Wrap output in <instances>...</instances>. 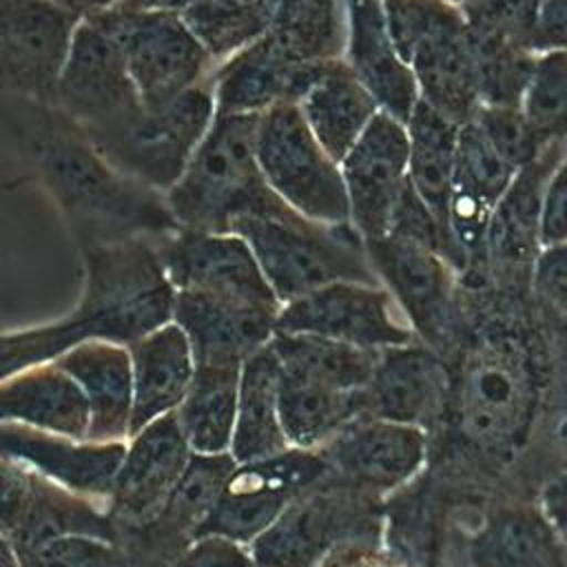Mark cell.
<instances>
[{
  "label": "cell",
  "instance_id": "cell-1",
  "mask_svg": "<svg viewBox=\"0 0 567 567\" xmlns=\"http://www.w3.org/2000/svg\"><path fill=\"white\" fill-rule=\"evenodd\" d=\"M84 292L60 321L0 334V381L102 339L131 346L173 321L175 288L146 237L84 244Z\"/></svg>",
  "mask_w": 567,
  "mask_h": 567
},
{
  "label": "cell",
  "instance_id": "cell-2",
  "mask_svg": "<svg viewBox=\"0 0 567 567\" xmlns=\"http://www.w3.org/2000/svg\"><path fill=\"white\" fill-rule=\"evenodd\" d=\"M543 388L536 337L518 321L489 319L452 372L447 414L474 452L509 461L532 432Z\"/></svg>",
  "mask_w": 567,
  "mask_h": 567
},
{
  "label": "cell",
  "instance_id": "cell-3",
  "mask_svg": "<svg viewBox=\"0 0 567 567\" xmlns=\"http://www.w3.org/2000/svg\"><path fill=\"white\" fill-rule=\"evenodd\" d=\"M31 153L84 244L159 239L179 230L166 195L115 171L58 109L42 106Z\"/></svg>",
  "mask_w": 567,
  "mask_h": 567
},
{
  "label": "cell",
  "instance_id": "cell-4",
  "mask_svg": "<svg viewBox=\"0 0 567 567\" xmlns=\"http://www.w3.org/2000/svg\"><path fill=\"white\" fill-rule=\"evenodd\" d=\"M259 115H219L193 151L182 177L166 193L179 228L233 233L241 217H279L290 208L257 164Z\"/></svg>",
  "mask_w": 567,
  "mask_h": 567
},
{
  "label": "cell",
  "instance_id": "cell-5",
  "mask_svg": "<svg viewBox=\"0 0 567 567\" xmlns=\"http://www.w3.org/2000/svg\"><path fill=\"white\" fill-rule=\"evenodd\" d=\"M399 55L410 66L419 97L454 124L481 109L478 69L470 27L452 0H383Z\"/></svg>",
  "mask_w": 567,
  "mask_h": 567
},
{
  "label": "cell",
  "instance_id": "cell-6",
  "mask_svg": "<svg viewBox=\"0 0 567 567\" xmlns=\"http://www.w3.org/2000/svg\"><path fill=\"white\" fill-rule=\"evenodd\" d=\"M233 233L250 246L281 306L332 281L381 286L352 224L328 226L292 210L279 217H241Z\"/></svg>",
  "mask_w": 567,
  "mask_h": 567
},
{
  "label": "cell",
  "instance_id": "cell-7",
  "mask_svg": "<svg viewBox=\"0 0 567 567\" xmlns=\"http://www.w3.org/2000/svg\"><path fill=\"white\" fill-rule=\"evenodd\" d=\"M84 20L120 44L146 111L166 109L182 93L206 82L215 69L179 11L128 9L115 2Z\"/></svg>",
  "mask_w": 567,
  "mask_h": 567
},
{
  "label": "cell",
  "instance_id": "cell-8",
  "mask_svg": "<svg viewBox=\"0 0 567 567\" xmlns=\"http://www.w3.org/2000/svg\"><path fill=\"white\" fill-rule=\"evenodd\" d=\"M381 503L332 478L310 487L248 545L255 567H319L348 543H381Z\"/></svg>",
  "mask_w": 567,
  "mask_h": 567
},
{
  "label": "cell",
  "instance_id": "cell-9",
  "mask_svg": "<svg viewBox=\"0 0 567 567\" xmlns=\"http://www.w3.org/2000/svg\"><path fill=\"white\" fill-rule=\"evenodd\" d=\"M255 153L268 186L299 215L328 226L352 224L341 168L297 104H277L259 115Z\"/></svg>",
  "mask_w": 567,
  "mask_h": 567
},
{
  "label": "cell",
  "instance_id": "cell-10",
  "mask_svg": "<svg viewBox=\"0 0 567 567\" xmlns=\"http://www.w3.org/2000/svg\"><path fill=\"white\" fill-rule=\"evenodd\" d=\"M213 117L215 97L208 78L162 111L144 109L117 131L84 137L115 171L166 195L182 177Z\"/></svg>",
  "mask_w": 567,
  "mask_h": 567
},
{
  "label": "cell",
  "instance_id": "cell-11",
  "mask_svg": "<svg viewBox=\"0 0 567 567\" xmlns=\"http://www.w3.org/2000/svg\"><path fill=\"white\" fill-rule=\"evenodd\" d=\"M363 248L416 339L443 357L461 328L458 272L441 255L390 235L363 239Z\"/></svg>",
  "mask_w": 567,
  "mask_h": 567
},
{
  "label": "cell",
  "instance_id": "cell-12",
  "mask_svg": "<svg viewBox=\"0 0 567 567\" xmlns=\"http://www.w3.org/2000/svg\"><path fill=\"white\" fill-rule=\"evenodd\" d=\"M51 106L86 137L117 131L144 111L120 44L84 18L71 38Z\"/></svg>",
  "mask_w": 567,
  "mask_h": 567
},
{
  "label": "cell",
  "instance_id": "cell-13",
  "mask_svg": "<svg viewBox=\"0 0 567 567\" xmlns=\"http://www.w3.org/2000/svg\"><path fill=\"white\" fill-rule=\"evenodd\" d=\"M330 478L321 450L286 447L279 454L237 463L202 536H221L250 545L303 492Z\"/></svg>",
  "mask_w": 567,
  "mask_h": 567
},
{
  "label": "cell",
  "instance_id": "cell-14",
  "mask_svg": "<svg viewBox=\"0 0 567 567\" xmlns=\"http://www.w3.org/2000/svg\"><path fill=\"white\" fill-rule=\"evenodd\" d=\"M277 332L317 334L365 350L419 341L383 286L332 281L281 306Z\"/></svg>",
  "mask_w": 567,
  "mask_h": 567
},
{
  "label": "cell",
  "instance_id": "cell-15",
  "mask_svg": "<svg viewBox=\"0 0 567 567\" xmlns=\"http://www.w3.org/2000/svg\"><path fill=\"white\" fill-rule=\"evenodd\" d=\"M80 20L51 0H0V86L51 106Z\"/></svg>",
  "mask_w": 567,
  "mask_h": 567
},
{
  "label": "cell",
  "instance_id": "cell-16",
  "mask_svg": "<svg viewBox=\"0 0 567 567\" xmlns=\"http://www.w3.org/2000/svg\"><path fill=\"white\" fill-rule=\"evenodd\" d=\"M319 450L334 483L383 501L419 478L427 461V430L365 414Z\"/></svg>",
  "mask_w": 567,
  "mask_h": 567
},
{
  "label": "cell",
  "instance_id": "cell-17",
  "mask_svg": "<svg viewBox=\"0 0 567 567\" xmlns=\"http://www.w3.org/2000/svg\"><path fill=\"white\" fill-rule=\"evenodd\" d=\"M237 461L226 454H193L162 509L144 525L117 532L131 567H168L202 534Z\"/></svg>",
  "mask_w": 567,
  "mask_h": 567
},
{
  "label": "cell",
  "instance_id": "cell-18",
  "mask_svg": "<svg viewBox=\"0 0 567 567\" xmlns=\"http://www.w3.org/2000/svg\"><path fill=\"white\" fill-rule=\"evenodd\" d=\"M565 144H549L523 166L496 204L485 235V272L489 286H529L543 248V208L547 184L565 157Z\"/></svg>",
  "mask_w": 567,
  "mask_h": 567
},
{
  "label": "cell",
  "instance_id": "cell-19",
  "mask_svg": "<svg viewBox=\"0 0 567 567\" xmlns=\"http://www.w3.org/2000/svg\"><path fill=\"white\" fill-rule=\"evenodd\" d=\"M516 173L474 120L458 124L450 226L467 259L463 279L476 290L489 286L485 272V235L492 213Z\"/></svg>",
  "mask_w": 567,
  "mask_h": 567
},
{
  "label": "cell",
  "instance_id": "cell-20",
  "mask_svg": "<svg viewBox=\"0 0 567 567\" xmlns=\"http://www.w3.org/2000/svg\"><path fill=\"white\" fill-rule=\"evenodd\" d=\"M153 246L175 290H204L281 308L250 246L235 233L179 228L153 239Z\"/></svg>",
  "mask_w": 567,
  "mask_h": 567
},
{
  "label": "cell",
  "instance_id": "cell-21",
  "mask_svg": "<svg viewBox=\"0 0 567 567\" xmlns=\"http://www.w3.org/2000/svg\"><path fill=\"white\" fill-rule=\"evenodd\" d=\"M193 454L175 412L128 436L106 501L115 529L122 532L148 523L175 489Z\"/></svg>",
  "mask_w": 567,
  "mask_h": 567
},
{
  "label": "cell",
  "instance_id": "cell-22",
  "mask_svg": "<svg viewBox=\"0 0 567 567\" xmlns=\"http://www.w3.org/2000/svg\"><path fill=\"white\" fill-rule=\"evenodd\" d=\"M408 128L379 111L339 162L350 202V221L361 239L388 233L394 204L408 182Z\"/></svg>",
  "mask_w": 567,
  "mask_h": 567
},
{
  "label": "cell",
  "instance_id": "cell-23",
  "mask_svg": "<svg viewBox=\"0 0 567 567\" xmlns=\"http://www.w3.org/2000/svg\"><path fill=\"white\" fill-rule=\"evenodd\" d=\"M279 310L204 290H175L173 321L188 337L195 365H241L272 341Z\"/></svg>",
  "mask_w": 567,
  "mask_h": 567
},
{
  "label": "cell",
  "instance_id": "cell-24",
  "mask_svg": "<svg viewBox=\"0 0 567 567\" xmlns=\"http://www.w3.org/2000/svg\"><path fill=\"white\" fill-rule=\"evenodd\" d=\"M326 62H297L266 33L215 64L210 73L215 113L261 115L277 104H299Z\"/></svg>",
  "mask_w": 567,
  "mask_h": 567
},
{
  "label": "cell",
  "instance_id": "cell-25",
  "mask_svg": "<svg viewBox=\"0 0 567 567\" xmlns=\"http://www.w3.org/2000/svg\"><path fill=\"white\" fill-rule=\"evenodd\" d=\"M452 370L421 341L379 350L365 385L368 414L421 430L447 414Z\"/></svg>",
  "mask_w": 567,
  "mask_h": 567
},
{
  "label": "cell",
  "instance_id": "cell-26",
  "mask_svg": "<svg viewBox=\"0 0 567 567\" xmlns=\"http://www.w3.org/2000/svg\"><path fill=\"white\" fill-rule=\"evenodd\" d=\"M124 452L126 441H80L20 423H0V456L97 503L109 501Z\"/></svg>",
  "mask_w": 567,
  "mask_h": 567
},
{
  "label": "cell",
  "instance_id": "cell-27",
  "mask_svg": "<svg viewBox=\"0 0 567 567\" xmlns=\"http://www.w3.org/2000/svg\"><path fill=\"white\" fill-rule=\"evenodd\" d=\"M346 51L343 60L370 91L379 109L408 124L419 97L416 80L396 51L383 0H343Z\"/></svg>",
  "mask_w": 567,
  "mask_h": 567
},
{
  "label": "cell",
  "instance_id": "cell-28",
  "mask_svg": "<svg viewBox=\"0 0 567 567\" xmlns=\"http://www.w3.org/2000/svg\"><path fill=\"white\" fill-rule=\"evenodd\" d=\"M89 403V441H128L133 410V363L128 346L84 341L53 361Z\"/></svg>",
  "mask_w": 567,
  "mask_h": 567
},
{
  "label": "cell",
  "instance_id": "cell-29",
  "mask_svg": "<svg viewBox=\"0 0 567 567\" xmlns=\"http://www.w3.org/2000/svg\"><path fill=\"white\" fill-rule=\"evenodd\" d=\"M133 363V410L128 436L175 412L195 377V359L184 330L168 321L128 346Z\"/></svg>",
  "mask_w": 567,
  "mask_h": 567
},
{
  "label": "cell",
  "instance_id": "cell-30",
  "mask_svg": "<svg viewBox=\"0 0 567 567\" xmlns=\"http://www.w3.org/2000/svg\"><path fill=\"white\" fill-rule=\"evenodd\" d=\"M0 423H20L84 441L89 403L64 370L44 363L0 381Z\"/></svg>",
  "mask_w": 567,
  "mask_h": 567
},
{
  "label": "cell",
  "instance_id": "cell-31",
  "mask_svg": "<svg viewBox=\"0 0 567 567\" xmlns=\"http://www.w3.org/2000/svg\"><path fill=\"white\" fill-rule=\"evenodd\" d=\"M297 106L317 142L337 164L381 111L343 58L326 62L323 73Z\"/></svg>",
  "mask_w": 567,
  "mask_h": 567
},
{
  "label": "cell",
  "instance_id": "cell-32",
  "mask_svg": "<svg viewBox=\"0 0 567 567\" xmlns=\"http://www.w3.org/2000/svg\"><path fill=\"white\" fill-rule=\"evenodd\" d=\"M470 567H567V540L536 507H501L470 540Z\"/></svg>",
  "mask_w": 567,
  "mask_h": 567
},
{
  "label": "cell",
  "instance_id": "cell-33",
  "mask_svg": "<svg viewBox=\"0 0 567 567\" xmlns=\"http://www.w3.org/2000/svg\"><path fill=\"white\" fill-rule=\"evenodd\" d=\"M279 381L281 365L270 343L241 363L230 443V454L237 463L259 461L290 447L279 419Z\"/></svg>",
  "mask_w": 567,
  "mask_h": 567
},
{
  "label": "cell",
  "instance_id": "cell-34",
  "mask_svg": "<svg viewBox=\"0 0 567 567\" xmlns=\"http://www.w3.org/2000/svg\"><path fill=\"white\" fill-rule=\"evenodd\" d=\"M365 414V390H337L281 370L279 419L290 447L319 450Z\"/></svg>",
  "mask_w": 567,
  "mask_h": 567
},
{
  "label": "cell",
  "instance_id": "cell-35",
  "mask_svg": "<svg viewBox=\"0 0 567 567\" xmlns=\"http://www.w3.org/2000/svg\"><path fill=\"white\" fill-rule=\"evenodd\" d=\"M408 128V179L445 230L450 226V197L456 162L458 124L419 102Z\"/></svg>",
  "mask_w": 567,
  "mask_h": 567
},
{
  "label": "cell",
  "instance_id": "cell-36",
  "mask_svg": "<svg viewBox=\"0 0 567 567\" xmlns=\"http://www.w3.org/2000/svg\"><path fill=\"white\" fill-rule=\"evenodd\" d=\"M241 365H195L186 399L175 410L195 454L230 452Z\"/></svg>",
  "mask_w": 567,
  "mask_h": 567
},
{
  "label": "cell",
  "instance_id": "cell-37",
  "mask_svg": "<svg viewBox=\"0 0 567 567\" xmlns=\"http://www.w3.org/2000/svg\"><path fill=\"white\" fill-rule=\"evenodd\" d=\"M270 346L286 374L348 392L365 390L379 357V350H365L317 334L275 332Z\"/></svg>",
  "mask_w": 567,
  "mask_h": 567
},
{
  "label": "cell",
  "instance_id": "cell-38",
  "mask_svg": "<svg viewBox=\"0 0 567 567\" xmlns=\"http://www.w3.org/2000/svg\"><path fill=\"white\" fill-rule=\"evenodd\" d=\"M441 509L416 481L381 503V549L401 567H436Z\"/></svg>",
  "mask_w": 567,
  "mask_h": 567
},
{
  "label": "cell",
  "instance_id": "cell-39",
  "mask_svg": "<svg viewBox=\"0 0 567 567\" xmlns=\"http://www.w3.org/2000/svg\"><path fill=\"white\" fill-rule=\"evenodd\" d=\"M268 33L297 62L339 60L346 51L343 0H277Z\"/></svg>",
  "mask_w": 567,
  "mask_h": 567
},
{
  "label": "cell",
  "instance_id": "cell-40",
  "mask_svg": "<svg viewBox=\"0 0 567 567\" xmlns=\"http://www.w3.org/2000/svg\"><path fill=\"white\" fill-rule=\"evenodd\" d=\"M179 16L210 60L219 64L268 33L275 7L241 4L235 0H195Z\"/></svg>",
  "mask_w": 567,
  "mask_h": 567
},
{
  "label": "cell",
  "instance_id": "cell-41",
  "mask_svg": "<svg viewBox=\"0 0 567 567\" xmlns=\"http://www.w3.org/2000/svg\"><path fill=\"white\" fill-rule=\"evenodd\" d=\"M472 33L481 106H520L536 51L485 33Z\"/></svg>",
  "mask_w": 567,
  "mask_h": 567
},
{
  "label": "cell",
  "instance_id": "cell-42",
  "mask_svg": "<svg viewBox=\"0 0 567 567\" xmlns=\"http://www.w3.org/2000/svg\"><path fill=\"white\" fill-rule=\"evenodd\" d=\"M520 109L545 144L567 146V51L536 53Z\"/></svg>",
  "mask_w": 567,
  "mask_h": 567
},
{
  "label": "cell",
  "instance_id": "cell-43",
  "mask_svg": "<svg viewBox=\"0 0 567 567\" xmlns=\"http://www.w3.org/2000/svg\"><path fill=\"white\" fill-rule=\"evenodd\" d=\"M385 235L416 244L421 248H427V250L441 255L458 272V277L465 275V270H467V259H465V252L461 250L458 241L454 239V235L450 230L443 228V224L436 219V215L427 208V204L412 188L410 179L405 182V186L394 204Z\"/></svg>",
  "mask_w": 567,
  "mask_h": 567
},
{
  "label": "cell",
  "instance_id": "cell-44",
  "mask_svg": "<svg viewBox=\"0 0 567 567\" xmlns=\"http://www.w3.org/2000/svg\"><path fill=\"white\" fill-rule=\"evenodd\" d=\"M49 483L27 465L0 456V534L11 545L27 534Z\"/></svg>",
  "mask_w": 567,
  "mask_h": 567
},
{
  "label": "cell",
  "instance_id": "cell-45",
  "mask_svg": "<svg viewBox=\"0 0 567 567\" xmlns=\"http://www.w3.org/2000/svg\"><path fill=\"white\" fill-rule=\"evenodd\" d=\"M474 33L496 35L534 51L543 0H454Z\"/></svg>",
  "mask_w": 567,
  "mask_h": 567
},
{
  "label": "cell",
  "instance_id": "cell-46",
  "mask_svg": "<svg viewBox=\"0 0 567 567\" xmlns=\"http://www.w3.org/2000/svg\"><path fill=\"white\" fill-rule=\"evenodd\" d=\"M472 120L516 171L534 162L549 146L534 131L520 106H481Z\"/></svg>",
  "mask_w": 567,
  "mask_h": 567
},
{
  "label": "cell",
  "instance_id": "cell-47",
  "mask_svg": "<svg viewBox=\"0 0 567 567\" xmlns=\"http://www.w3.org/2000/svg\"><path fill=\"white\" fill-rule=\"evenodd\" d=\"M24 567H131L124 549L97 536H62L38 549Z\"/></svg>",
  "mask_w": 567,
  "mask_h": 567
},
{
  "label": "cell",
  "instance_id": "cell-48",
  "mask_svg": "<svg viewBox=\"0 0 567 567\" xmlns=\"http://www.w3.org/2000/svg\"><path fill=\"white\" fill-rule=\"evenodd\" d=\"M529 290L549 310L567 317V241L540 248L532 268Z\"/></svg>",
  "mask_w": 567,
  "mask_h": 567
},
{
  "label": "cell",
  "instance_id": "cell-49",
  "mask_svg": "<svg viewBox=\"0 0 567 567\" xmlns=\"http://www.w3.org/2000/svg\"><path fill=\"white\" fill-rule=\"evenodd\" d=\"M168 567H255V560L248 545L221 536H202Z\"/></svg>",
  "mask_w": 567,
  "mask_h": 567
},
{
  "label": "cell",
  "instance_id": "cell-50",
  "mask_svg": "<svg viewBox=\"0 0 567 567\" xmlns=\"http://www.w3.org/2000/svg\"><path fill=\"white\" fill-rule=\"evenodd\" d=\"M567 241V153L556 166L543 208V246Z\"/></svg>",
  "mask_w": 567,
  "mask_h": 567
},
{
  "label": "cell",
  "instance_id": "cell-51",
  "mask_svg": "<svg viewBox=\"0 0 567 567\" xmlns=\"http://www.w3.org/2000/svg\"><path fill=\"white\" fill-rule=\"evenodd\" d=\"M534 51H567V0H543L536 31Z\"/></svg>",
  "mask_w": 567,
  "mask_h": 567
},
{
  "label": "cell",
  "instance_id": "cell-52",
  "mask_svg": "<svg viewBox=\"0 0 567 567\" xmlns=\"http://www.w3.org/2000/svg\"><path fill=\"white\" fill-rule=\"evenodd\" d=\"M319 567H401L383 549L381 543H348L334 549Z\"/></svg>",
  "mask_w": 567,
  "mask_h": 567
},
{
  "label": "cell",
  "instance_id": "cell-53",
  "mask_svg": "<svg viewBox=\"0 0 567 567\" xmlns=\"http://www.w3.org/2000/svg\"><path fill=\"white\" fill-rule=\"evenodd\" d=\"M540 512L567 540V470L551 478L540 492Z\"/></svg>",
  "mask_w": 567,
  "mask_h": 567
},
{
  "label": "cell",
  "instance_id": "cell-54",
  "mask_svg": "<svg viewBox=\"0 0 567 567\" xmlns=\"http://www.w3.org/2000/svg\"><path fill=\"white\" fill-rule=\"evenodd\" d=\"M55 4H60L62 9L75 13L78 18H86L95 11H102L106 7H113L117 0H51Z\"/></svg>",
  "mask_w": 567,
  "mask_h": 567
},
{
  "label": "cell",
  "instance_id": "cell-55",
  "mask_svg": "<svg viewBox=\"0 0 567 567\" xmlns=\"http://www.w3.org/2000/svg\"><path fill=\"white\" fill-rule=\"evenodd\" d=\"M0 567H24L20 554L16 551L11 540L4 538L2 534H0Z\"/></svg>",
  "mask_w": 567,
  "mask_h": 567
},
{
  "label": "cell",
  "instance_id": "cell-56",
  "mask_svg": "<svg viewBox=\"0 0 567 567\" xmlns=\"http://www.w3.org/2000/svg\"><path fill=\"white\" fill-rule=\"evenodd\" d=\"M166 0H117V4L128 9H164Z\"/></svg>",
  "mask_w": 567,
  "mask_h": 567
},
{
  "label": "cell",
  "instance_id": "cell-57",
  "mask_svg": "<svg viewBox=\"0 0 567 567\" xmlns=\"http://www.w3.org/2000/svg\"><path fill=\"white\" fill-rule=\"evenodd\" d=\"M235 2H241V4H270V7H277V0H235Z\"/></svg>",
  "mask_w": 567,
  "mask_h": 567
},
{
  "label": "cell",
  "instance_id": "cell-58",
  "mask_svg": "<svg viewBox=\"0 0 567 567\" xmlns=\"http://www.w3.org/2000/svg\"><path fill=\"white\" fill-rule=\"evenodd\" d=\"M452 2H454V0H452Z\"/></svg>",
  "mask_w": 567,
  "mask_h": 567
}]
</instances>
